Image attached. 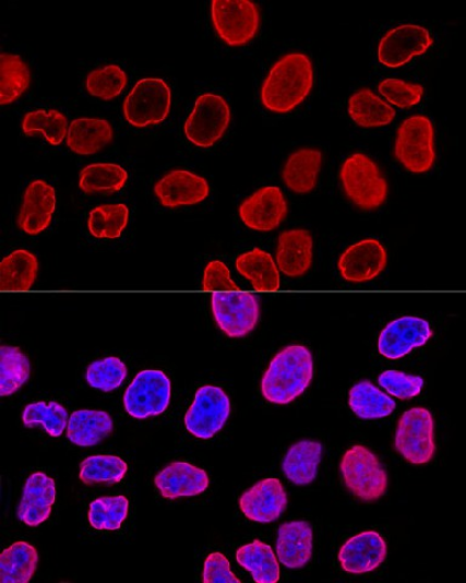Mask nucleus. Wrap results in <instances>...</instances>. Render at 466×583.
<instances>
[{
	"label": "nucleus",
	"mask_w": 466,
	"mask_h": 583,
	"mask_svg": "<svg viewBox=\"0 0 466 583\" xmlns=\"http://www.w3.org/2000/svg\"><path fill=\"white\" fill-rule=\"evenodd\" d=\"M230 414V397L223 389L204 385L194 395L186 416V426L194 437L208 440L225 426Z\"/></svg>",
	"instance_id": "nucleus-12"
},
{
	"label": "nucleus",
	"mask_w": 466,
	"mask_h": 583,
	"mask_svg": "<svg viewBox=\"0 0 466 583\" xmlns=\"http://www.w3.org/2000/svg\"><path fill=\"white\" fill-rule=\"evenodd\" d=\"M394 157L414 175H422L432 169L437 160L435 129L428 117L415 115L399 126Z\"/></svg>",
	"instance_id": "nucleus-5"
},
{
	"label": "nucleus",
	"mask_w": 466,
	"mask_h": 583,
	"mask_svg": "<svg viewBox=\"0 0 466 583\" xmlns=\"http://www.w3.org/2000/svg\"><path fill=\"white\" fill-rule=\"evenodd\" d=\"M339 179L345 198L361 211H377L384 206L389 198L384 172L365 154L356 153L346 158Z\"/></svg>",
	"instance_id": "nucleus-3"
},
{
	"label": "nucleus",
	"mask_w": 466,
	"mask_h": 583,
	"mask_svg": "<svg viewBox=\"0 0 466 583\" xmlns=\"http://www.w3.org/2000/svg\"><path fill=\"white\" fill-rule=\"evenodd\" d=\"M155 485L165 499L176 500L207 490L210 477L207 472L188 462H172L156 475Z\"/></svg>",
	"instance_id": "nucleus-21"
},
{
	"label": "nucleus",
	"mask_w": 466,
	"mask_h": 583,
	"mask_svg": "<svg viewBox=\"0 0 466 583\" xmlns=\"http://www.w3.org/2000/svg\"><path fill=\"white\" fill-rule=\"evenodd\" d=\"M38 272L39 263L34 253L14 251L0 264V289L28 290L35 285Z\"/></svg>",
	"instance_id": "nucleus-32"
},
{
	"label": "nucleus",
	"mask_w": 466,
	"mask_h": 583,
	"mask_svg": "<svg viewBox=\"0 0 466 583\" xmlns=\"http://www.w3.org/2000/svg\"><path fill=\"white\" fill-rule=\"evenodd\" d=\"M387 546L375 532H365L346 542L339 552L342 568L350 574H367L384 563Z\"/></svg>",
	"instance_id": "nucleus-20"
},
{
	"label": "nucleus",
	"mask_w": 466,
	"mask_h": 583,
	"mask_svg": "<svg viewBox=\"0 0 466 583\" xmlns=\"http://www.w3.org/2000/svg\"><path fill=\"white\" fill-rule=\"evenodd\" d=\"M315 83V71L307 53L290 52L278 59L260 90L266 110L288 114L306 102Z\"/></svg>",
	"instance_id": "nucleus-1"
},
{
	"label": "nucleus",
	"mask_w": 466,
	"mask_h": 583,
	"mask_svg": "<svg viewBox=\"0 0 466 583\" xmlns=\"http://www.w3.org/2000/svg\"><path fill=\"white\" fill-rule=\"evenodd\" d=\"M431 336L432 330L428 321L415 317L399 318L382 331L378 349L385 358L398 360L415 348L422 347Z\"/></svg>",
	"instance_id": "nucleus-17"
},
{
	"label": "nucleus",
	"mask_w": 466,
	"mask_h": 583,
	"mask_svg": "<svg viewBox=\"0 0 466 583\" xmlns=\"http://www.w3.org/2000/svg\"><path fill=\"white\" fill-rule=\"evenodd\" d=\"M238 564L251 572L256 583H275L279 580V564L273 547L259 539L237 549Z\"/></svg>",
	"instance_id": "nucleus-33"
},
{
	"label": "nucleus",
	"mask_w": 466,
	"mask_h": 583,
	"mask_svg": "<svg viewBox=\"0 0 466 583\" xmlns=\"http://www.w3.org/2000/svg\"><path fill=\"white\" fill-rule=\"evenodd\" d=\"M313 262V240L310 231L295 229L278 237L276 265L279 272L297 278L310 272Z\"/></svg>",
	"instance_id": "nucleus-22"
},
{
	"label": "nucleus",
	"mask_w": 466,
	"mask_h": 583,
	"mask_svg": "<svg viewBox=\"0 0 466 583\" xmlns=\"http://www.w3.org/2000/svg\"><path fill=\"white\" fill-rule=\"evenodd\" d=\"M378 91L390 104L399 109H410L418 105L425 95V86L395 79L383 81L378 85Z\"/></svg>",
	"instance_id": "nucleus-45"
},
{
	"label": "nucleus",
	"mask_w": 466,
	"mask_h": 583,
	"mask_svg": "<svg viewBox=\"0 0 466 583\" xmlns=\"http://www.w3.org/2000/svg\"><path fill=\"white\" fill-rule=\"evenodd\" d=\"M387 265V252L381 241L367 239L348 248L339 258L338 269L346 283L363 284L381 275Z\"/></svg>",
	"instance_id": "nucleus-15"
},
{
	"label": "nucleus",
	"mask_w": 466,
	"mask_h": 583,
	"mask_svg": "<svg viewBox=\"0 0 466 583\" xmlns=\"http://www.w3.org/2000/svg\"><path fill=\"white\" fill-rule=\"evenodd\" d=\"M32 72L28 64L14 53H0V104H14L29 88Z\"/></svg>",
	"instance_id": "nucleus-34"
},
{
	"label": "nucleus",
	"mask_w": 466,
	"mask_h": 583,
	"mask_svg": "<svg viewBox=\"0 0 466 583\" xmlns=\"http://www.w3.org/2000/svg\"><path fill=\"white\" fill-rule=\"evenodd\" d=\"M129 223V209L123 203L105 204L91 212L88 228L96 239L116 240Z\"/></svg>",
	"instance_id": "nucleus-40"
},
{
	"label": "nucleus",
	"mask_w": 466,
	"mask_h": 583,
	"mask_svg": "<svg viewBox=\"0 0 466 583\" xmlns=\"http://www.w3.org/2000/svg\"><path fill=\"white\" fill-rule=\"evenodd\" d=\"M323 165V154L319 148L303 147L290 154L282 170L285 186L297 194L311 193L318 187Z\"/></svg>",
	"instance_id": "nucleus-24"
},
{
	"label": "nucleus",
	"mask_w": 466,
	"mask_h": 583,
	"mask_svg": "<svg viewBox=\"0 0 466 583\" xmlns=\"http://www.w3.org/2000/svg\"><path fill=\"white\" fill-rule=\"evenodd\" d=\"M340 471L345 488L363 502L378 501L387 490L386 469L375 453L366 447L355 445L346 451Z\"/></svg>",
	"instance_id": "nucleus-4"
},
{
	"label": "nucleus",
	"mask_w": 466,
	"mask_h": 583,
	"mask_svg": "<svg viewBox=\"0 0 466 583\" xmlns=\"http://www.w3.org/2000/svg\"><path fill=\"white\" fill-rule=\"evenodd\" d=\"M212 23L227 46L237 48L252 41L262 25L259 7L249 0H213Z\"/></svg>",
	"instance_id": "nucleus-6"
},
{
	"label": "nucleus",
	"mask_w": 466,
	"mask_h": 583,
	"mask_svg": "<svg viewBox=\"0 0 466 583\" xmlns=\"http://www.w3.org/2000/svg\"><path fill=\"white\" fill-rule=\"evenodd\" d=\"M230 123L229 104L223 96L208 93L199 96L183 132L194 146L210 148L220 142Z\"/></svg>",
	"instance_id": "nucleus-8"
},
{
	"label": "nucleus",
	"mask_w": 466,
	"mask_h": 583,
	"mask_svg": "<svg viewBox=\"0 0 466 583\" xmlns=\"http://www.w3.org/2000/svg\"><path fill=\"white\" fill-rule=\"evenodd\" d=\"M433 418L428 408L414 407L401 417L395 436V449L411 464H426L435 456Z\"/></svg>",
	"instance_id": "nucleus-9"
},
{
	"label": "nucleus",
	"mask_w": 466,
	"mask_h": 583,
	"mask_svg": "<svg viewBox=\"0 0 466 583\" xmlns=\"http://www.w3.org/2000/svg\"><path fill=\"white\" fill-rule=\"evenodd\" d=\"M57 209V192L47 181L35 180L27 187L21 206L17 226L26 235L46 231Z\"/></svg>",
	"instance_id": "nucleus-18"
},
{
	"label": "nucleus",
	"mask_w": 466,
	"mask_h": 583,
	"mask_svg": "<svg viewBox=\"0 0 466 583\" xmlns=\"http://www.w3.org/2000/svg\"><path fill=\"white\" fill-rule=\"evenodd\" d=\"M282 564L290 569L306 567L312 557V528L308 522H289L280 525L276 545Z\"/></svg>",
	"instance_id": "nucleus-25"
},
{
	"label": "nucleus",
	"mask_w": 466,
	"mask_h": 583,
	"mask_svg": "<svg viewBox=\"0 0 466 583\" xmlns=\"http://www.w3.org/2000/svg\"><path fill=\"white\" fill-rule=\"evenodd\" d=\"M433 45L429 31L418 25L398 26L383 37L378 47V60L389 69L404 67L422 56Z\"/></svg>",
	"instance_id": "nucleus-13"
},
{
	"label": "nucleus",
	"mask_w": 466,
	"mask_h": 583,
	"mask_svg": "<svg viewBox=\"0 0 466 583\" xmlns=\"http://www.w3.org/2000/svg\"><path fill=\"white\" fill-rule=\"evenodd\" d=\"M127 83L128 75L118 64H107L86 75L85 90L97 99L111 102L122 94Z\"/></svg>",
	"instance_id": "nucleus-41"
},
{
	"label": "nucleus",
	"mask_w": 466,
	"mask_h": 583,
	"mask_svg": "<svg viewBox=\"0 0 466 583\" xmlns=\"http://www.w3.org/2000/svg\"><path fill=\"white\" fill-rule=\"evenodd\" d=\"M128 374L127 366L116 356L94 361L88 366L85 380L95 389L101 392H112L122 385Z\"/></svg>",
	"instance_id": "nucleus-44"
},
{
	"label": "nucleus",
	"mask_w": 466,
	"mask_h": 583,
	"mask_svg": "<svg viewBox=\"0 0 466 583\" xmlns=\"http://www.w3.org/2000/svg\"><path fill=\"white\" fill-rule=\"evenodd\" d=\"M162 206L176 210L194 206L210 197V183L189 170H171L162 177L154 188Z\"/></svg>",
	"instance_id": "nucleus-16"
},
{
	"label": "nucleus",
	"mask_w": 466,
	"mask_h": 583,
	"mask_svg": "<svg viewBox=\"0 0 466 583\" xmlns=\"http://www.w3.org/2000/svg\"><path fill=\"white\" fill-rule=\"evenodd\" d=\"M349 405L356 416L362 419H378L392 415L396 403L370 381H362L351 388Z\"/></svg>",
	"instance_id": "nucleus-35"
},
{
	"label": "nucleus",
	"mask_w": 466,
	"mask_h": 583,
	"mask_svg": "<svg viewBox=\"0 0 466 583\" xmlns=\"http://www.w3.org/2000/svg\"><path fill=\"white\" fill-rule=\"evenodd\" d=\"M313 377L312 354L303 345H288L271 360L262 380L267 402L286 405L309 388Z\"/></svg>",
	"instance_id": "nucleus-2"
},
{
	"label": "nucleus",
	"mask_w": 466,
	"mask_h": 583,
	"mask_svg": "<svg viewBox=\"0 0 466 583\" xmlns=\"http://www.w3.org/2000/svg\"><path fill=\"white\" fill-rule=\"evenodd\" d=\"M288 498L278 479L260 480L248 489L240 499L243 514L256 523H273L287 509Z\"/></svg>",
	"instance_id": "nucleus-19"
},
{
	"label": "nucleus",
	"mask_w": 466,
	"mask_h": 583,
	"mask_svg": "<svg viewBox=\"0 0 466 583\" xmlns=\"http://www.w3.org/2000/svg\"><path fill=\"white\" fill-rule=\"evenodd\" d=\"M113 430L110 414L96 409H80L70 417L68 438L74 445L89 448L100 444Z\"/></svg>",
	"instance_id": "nucleus-28"
},
{
	"label": "nucleus",
	"mask_w": 466,
	"mask_h": 583,
	"mask_svg": "<svg viewBox=\"0 0 466 583\" xmlns=\"http://www.w3.org/2000/svg\"><path fill=\"white\" fill-rule=\"evenodd\" d=\"M212 311L216 325L227 337L242 338L256 328L262 308L255 296L230 290L212 295Z\"/></svg>",
	"instance_id": "nucleus-10"
},
{
	"label": "nucleus",
	"mask_w": 466,
	"mask_h": 583,
	"mask_svg": "<svg viewBox=\"0 0 466 583\" xmlns=\"http://www.w3.org/2000/svg\"><path fill=\"white\" fill-rule=\"evenodd\" d=\"M31 376L27 356L12 345L0 348V395L9 396L19 391Z\"/></svg>",
	"instance_id": "nucleus-37"
},
{
	"label": "nucleus",
	"mask_w": 466,
	"mask_h": 583,
	"mask_svg": "<svg viewBox=\"0 0 466 583\" xmlns=\"http://www.w3.org/2000/svg\"><path fill=\"white\" fill-rule=\"evenodd\" d=\"M238 215L251 230L274 231L287 218V200L279 188L266 187L247 198L240 204Z\"/></svg>",
	"instance_id": "nucleus-14"
},
{
	"label": "nucleus",
	"mask_w": 466,
	"mask_h": 583,
	"mask_svg": "<svg viewBox=\"0 0 466 583\" xmlns=\"http://www.w3.org/2000/svg\"><path fill=\"white\" fill-rule=\"evenodd\" d=\"M56 481L46 473L32 474L27 479L23 499L19 505V520L28 526H38L45 523L51 514L56 502Z\"/></svg>",
	"instance_id": "nucleus-23"
},
{
	"label": "nucleus",
	"mask_w": 466,
	"mask_h": 583,
	"mask_svg": "<svg viewBox=\"0 0 466 583\" xmlns=\"http://www.w3.org/2000/svg\"><path fill=\"white\" fill-rule=\"evenodd\" d=\"M171 383L160 370H145L136 374L128 386L123 403L126 412L136 419L162 415L170 403Z\"/></svg>",
	"instance_id": "nucleus-11"
},
{
	"label": "nucleus",
	"mask_w": 466,
	"mask_h": 583,
	"mask_svg": "<svg viewBox=\"0 0 466 583\" xmlns=\"http://www.w3.org/2000/svg\"><path fill=\"white\" fill-rule=\"evenodd\" d=\"M236 269L251 284L255 290L273 291L278 290L279 270L274 261L273 255L254 248L253 251L238 255L236 259Z\"/></svg>",
	"instance_id": "nucleus-29"
},
{
	"label": "nucleus",
	"mask_w": 466,
	"mask_h": 583,
	"mask_svg": "<svg viewBox=\"0 0 466 583\" xmlns=\"http://www.w3.org/2000/svg\"><path fill=\"white\" fill-rule=\"evenodd\" d=\"M203 582L204 583H216V582H236L241 583L240 579H237L230 569V561L227 558L219 554L214 552L205 559L204 570H203Z\"/></svg>",
	"instance_id": "nucleus-48"
},
{
	"label": "nucleus",
	"mask_w": 466,
	"mask_h": 583,
	"mask_svg": "<svg viewBox=\"0 0 466 583\" xmlns=\"http://www.w3.org/2000/svg\"><path fill=\"white\" fill-rule=\"evenodd\" d=\"M113 142V128L106 120L77 118L69 128L67 144L73 154L93 156Z\"/></svg>",
	"instance_id": "nucleus-26"
},
{
	"label": "nucleus",
	"mask_w": 466,
	"mask_h": 583,
	"mask_svg": "<svg viewBox=\"0 0 466 583\" xmlns=\"http://www.w3.org/2000/svg\"><path fill=\"white\" fill-rule=\"evenodd\" d=\"M128 181L127 170L116 164H93L82 169L79 187L86 194L115 193Z\"/></svg>",
	"instance_id": "nucleus-36"
},
{
	"label": "nucleus",
	"mask_w": 466,
	"mask_h": 583,
	"mask_svg": "<svg viewBox=\"0 0 466 583\" xmlns=\"http://www.w3.org/2000/svg\"><path fill=\"white\" fill-rule=\"evenodd\" d=\"M348 112L351 120L362 128L385 127L392 123L396 117L393 107L368 88L351 95Z\"/></svg>",
	"instance_id": "nucleus-30"
},
{
	"label": "nucleus",
	"mask_w": 466,
	"mask_h": 583,
	"mask_svg": "<svg viewBox=\"0 0 466 583\" xmlns=\"http://www.w3.org/2000/svg\"><path fill=\"white\" fill-rule=\"evenodd\" d=\"M38 563L39 555L34 546L15 543L0 556V582L27 583L36 574Z\"/></svg>",
	"instance_id": "nucleus-31"
},
{
	"label": "nucleus",
	"mask_w": 466,
	"mask_h": 583,
	"mask_svg": "<svg viewBox=\"0 0 466 583\" xmlns=\"http://www.w3.org/2000/svg\"><path fill=\"white\" fill-rule=\"evenodd\" d=\"M23 420L24 425L29 428L41 425L53 438L61 437L70 423L68 409L56 402L27 405Z\"/></svg>",
	"instance_id": "nucleus-42"
},
{
	"label": "nucleus",
	"mask_w": 466,
	"mask_h": 583,
	"mask_svg": "<svg viewBox=\"0 0 466 583\" xmlns=\"http://www.w3.org/2000/svg\"><path fill=\"white\" fill-rule=\"evenodd\" d=\"M323 448L321 442L301 440L291 445L282 463L286 477L292 484L309 485L318 477Z\"/></svg>",
	"instance_id": "nucleus-27"
},
{
	"label": "nucleus",
	"mask_w": 466,
	"mask_h": 583,
	"mask_svg": "<svg viewBox=\"0 0 466 583\" xmlns=\"http://www.w3.org/2000/svg\"><path fill=\"white\" fill-rule=\"evenodd\" d=\"M69 122L67 116L58 110H37L25 115L23 131L25 135L32 136L43 134L52 146H60L69 134Z\"/></svg>",
	"instance_id": "nucleus-38"
},
{
	"label": "nucleus",
	"mask_w": 466,
	"mask_h": 583,
	"mask_svg": "<svg viewBox=\"0 0 466 583\" xmlns=\"http://www.w3.org/2000/svg\"><path fill=\"white\" fill-rule=\"evenodd\" d=\"M202 288L208 291L240 290L230 277V270L220 261H212L204 269Z\"/></svg>",
	"instance_id": "nucleus-47"
},
{
	"label": "nucleus",
	"mask_w": 466,
	"mask_h": 583,
	"mask_svg": "<svg viewBox=\"0 0 466 583\" xmlns=\"http://www.w3.org/2000/svg\"><path fill=\"white\" fill-rule=\"evenodd\" d=\"M127 472L128 464L121 457L97 455L82 461L80 479L88 486L113 485L121 481Z\"/></svg>",
	"instance_id": "nucleus-39"
},
{
	"label": "nucleus",
	"mask_w": 466,
	"mask_h": 583,
	"mask_svg": "<svg viewBox=\"0 0 466 583\" xmlns=\"http://www.w3.org/2000/svg\"><path fill=\"white\" fill-rule=\"evenodd\" d=\"M171 91L162 79L139 81L123 104L126 121L135 128L165 122L170 114Z\"/></svg>",
	"instance_id": "nucleus-7"
},
{
	"label": "nucleus",
	"mask_w": 466,
	"mask_h": 583,
	"mask_svg": "<svg viewBox=\"0 0 466 583\" xmlns=\"http://www.w3.org/2000/svg\"><path fill=\"white\" fill-rule=\"evenodd\" d=\"M129 501L124 496H107L91 504L89 522L97 531H118L127 520Z\"/></svg>",
	"instance_id": "nucleus-43"
},
{
	"label": "nucleus",
	"mask_w": 466,
	"mask_h": 583,
	"mask_svg": "<svg viewBox=\"0 0 466 583\" xmlns=\"http://www.w3.org/2000/svg\"><path fill=\"white\" fill-rule=\"evenodd\" d=\"M378 382L386 389L389 394L401 398V401H409V398L418 396L422 385H425V380L419 376L392 370L379 376Z\"/></svg>",
	"instance_id": "nucleus-46"
}]
</instances>
